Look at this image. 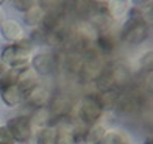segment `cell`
<instances>
[{"instance_id":"cell-1","label":"cell","mask_w":153,"mask_h":144,"mask_svg":"<svg viewBox=\"0 0 153 144\" xmlns=\"http://www.w3.org/2000/svg\"><path fill=\"white\" fill-rule=\"evenodd\" d=\"M31 43L30 41H20V43H13L3 47L0 53V60L8 69H22L31 60Z\"/></svg>"},{"instance_id":"cell-2","label":"cell","mask_w":153,"mask_h":144,"mask_svg":"<svg viewBox=\"0 0 153 144\" xmlns=\"http://www.w3.org/2000/svg\"><path fill=\"white\" fill-rule=\"evenodd\" d=\"M102 114H103V108L95 94H88L78 102L76 118H78L80 124L86 125V127H92L102 118Z\"/></svg>"},{"instance_id":"cell-3","label":"cell","mask_w":153,"mask_h":144,"mask_svg":"<svg viewBox=\"0 0 153 144\" xmlns=\"http://www.w3.org/2000/svg\"><path fill=\"white\" fill-rule=\"evenodd\" d=\"M149 36V25L141 14L131 16L122 27L120 38L130 44H141Z\"/></svg>"},{"instance_id":"cell-4","label":"cell","mask_w":153,"mask_h":144,"mask_svg":"<svg viewBox=\"0 0 153 144\" xmlns=\"http://www.w3.org/2000/svg\"><path fill=\"white\" fill-rule=\"evenodd\" d=\"M14 143L25 144L31 138V121L28 116H16L5 125Z\"/></svg>"},{"instance_id":"cell-5","label":"cell","mask_w":153,"mask_h":144,"mask_svg":"<svg viewBox=\"0 0 153 144\" xmlns=\"http://www.w3.org/2000/svg\"><path fill=\"white\" fill-rule=\"evenodd\" d=\"M58 63H59V58L56 53L44 52V53H38L33 57V60H31L33 67L31 69L38 75H50L58 69Z\"/></svg>"},{"instance_id":"cell-6","label":"cell","mask_w":153,"mask_h":144,"mask_svg":"<svg viewBox=\"0 0 153 144\" xmlns=\"http://www.w3.org/2000/svg\"><path fill=\"white\" fill-rule=\"evenodd\" d=\"M38 85H39L38 74L34 72L31 67H28V66L22 67V69H20V72H19V78H17L16 86L24 93V96H27V94L33 90V88H36Z\"/></svg>"},{"instance_id":"cell-7","label":"cell","mask_w":153,"mask_h":144,"mask_svg":"<svg viewBox=\"0 0 153 144\" xmlns=\"http://www.w3.org/2000/svg\"><path fill=\"white\" fill-rule=\"evenodd\" d=\"M50 99H52V96L48 93V90L45 86H41V85L33 88V90L25 96V100L28 102V105H31L34 108H44L45 105H48Z\"/></svg>"},{"instance_id":"cell-8","label":"cell","mask_w":153,"mask_h":144,"mask_svg":"<svg viewBox=\"0 0 153 144\" xmlns=\"http://www.w3.org/2000/svg\"><path fill=\"white\" fill-rule=\"evenodd\" d=\"M0 33H2V36L6 41H13V43H20V41L25 39L22 27H20L16 20H13V19H6L5 22L2 24V27H0Z\"/></svg>"},{"instance_id":"cell-9","label":"cell","mask_w":153,"mask_h":144,"mask_svg":"<svg viewBox=\"0 0 153 144\" xmlns=\"http://www.w3.org/2000/svg\"><path fill=\"white\" fill-rule=\"evenodd\" d=\"M0 97H2L3 104L6 107H17L20 102L25 100L24 93L19 90L17 86H11V88H5L0 91Z\"/></svg>"},{"instance_id":"cell-10","label":"cell","mask_w":153,"mask_h":144,"mask_svg":"<svg viewBox=\"0 0 153 144\" xmlns=\"http://www.w3.org/2000/svg\"><path fill=\"white\" fill-rule=\"evenodd\" d=\"M94 44H95L97 52H100L102 55H109L116 49V43L109 33H99L95 41H94Z\"/></svg>"},{"instance_id":"cell-11","label":"cell","mask_w":153,"mask_h":144,"mask_svg":"<svg viewBox=\"0 0 153 144\" xmlns=\"http://www.w3.org/2000/svg\"><path fill=\"white\" fill-rule=\"evenodd\" d=\"M106 5V13L109 19H120L125 13H127L128 3L123 2V0H109V2H105Z\"/></svg>"},{"instance_id":"cell-12","label":"cell","mask_w":153,"mask_h":144,"mask_svg":"<svg viewBox=\"0 0 153 144\" xmlns=\"http://www.w3.org/2000/svg\"><path fill=\"white\" fill-rule=\"evenodd\" d=\"M44 13L45 11L42 10V6L39 5V2H36V5H34L33 8H30L25 13V16H24L25 24L30 25V27H38L41 24V20H42V17H44Z\"/></svg>"},{"instance_id":"cell-13","label":"cell","mask_w":153,"mask_h":144,"mask_svg":"<svg viewBox=\"0 0 153 144\" xmlns=\"http://www.w3.org/2000/svg\"><path fill=\"white\" fill-rule=\"evenodd\" d=\"M119 94H120L119 90H111V91H106V93H100L99 96H97V97H99L100 105L103 108V111H105V110L116 108L117 99H119Z\"/></svg>"},{"instance_id":"cell-14","label":"cell","mask_w":153,"mask_h":144,"mask_svg":"<svg viewBox=\"0 0 153 144\" xmlns=\"http://www.w3.org/2000/svg\"><path fill=\"white\" fill-rule=\"evenodd\" d=\"M50 119H52V114L48 111V108H36V113H33V116L30 118L31 124L36 125L39 128H44L50 125Z\"/></svg>"},{"instance_id":"cell-15","label":"cell","mask_w":153,"mask_h":144,"mask_svg":"<svg viewBox=\"0 0 153 144\" xmlns=\"http://www.w3.org/2000/svg\"><path fill=\"white\" fill-rule=\"evenodd\" d=\"M36 144H56V128L52 125L39 128L36 135Z\"/></svg>"},{"instance_id":"cell-16","label":"cell","mask_w":153,"mask_h":144,"mask_svg":"<svg viewBox=\"0 0 153 144\" xmlns=\"http://www.w3.org/2000/svg\"><path fill=\"white\" fill-rule=\"evenodd\" d=\"M19 72L20 69H8L2 77H0V91L5 90V88H11L16 86L17 78H19Z\"/></svg>"},{"instance_id":"cell-17","label":"cell","mask_w":153,"mask_h":144,"mask_svg":"<svg viewBox=\"0 0 153 144\" xmlns=\"http://www.w3.org/2000/svg\"><path fill=\"white\" fill-rule=\"evenodd\" d=\"M106 133V128L103 125H92L89 127L88 130V136H86V141L91 143V144H100L103 135Z\"/></svg>"},{"instance_id":"cell-18","label":"cell","mask_w":153,"mask_h":144,"mask_svg":"<svg viewBox=\"0 0 153 144\" xmlns=\"http://www.w3.org/2000/svg\"><path fill=\"white\" fill-rule=\"evenodd\" d=\"M100 144H125V138L117 130H109V132L106 130V133L103 135Z\"/></svg>"},{"instance_id":"cell-19","label":"cell","mask_w":153,"mask_h":144,"mask_svg":"<svg viewBox=\"0 0 153 144\" xmlns=\"http://www.w3.org/2000/svg\"><path fill=\"white\" fill-rule=\"evenodd\" d=\"M34 5H36L34 0H14V2H13V6H14L16 10L22 11V13H27L30 8H33Z\"/></svg>"},{"instance_id":"cell-20","label":"cell","mask_w":153,"mask_h":144,"mask_svg":"<svg viewBox=\"0 0 153 144\" xmlns=\"http://www.w3.org/2000/svg\"><path fill=\"white\" fill-rule=\"evenodd\" d=\"M13 143H14V141H13L8 128H6L5 125L0 127V144H13Z\"/></svg>"},{"instance_id":"cell-21","label":"cell","mask_w":153,"mask_h":144,"mask_svg":"<svg viewBox=\"0 0 153 144\" xmlns=\"http://www.w3.org/2000/svg\"><path fill=\"white\" fill-rule=\"evenodd\" d=\"M6 71H8V67H6V66L3 64V61L0 60V77H2V75H3V74H5Z\"/></svg>"},{"instance_id":"cell-22","label":"cell","mask_w":153,"mask_h":144,"mask_svg":"<svg viewBox=\"0 0 153 144\" xmlns=\"http://www.w3.org/2000/svg\"><path fill=\"white\" fill-rule=\"evenodd\" d=\"M3 22H5V14H3V10L0 8V27H2Z\"/></svg>"},{"instance_id":"cell-23","label":"cell","mask_w":153,"mask_h":144,"mask_svg":"<svg viewBox=\"0 0 153 144\" xmlns=\"http://www.w3.org/2000/svg\"><path fill=\"white\" fill-rule=\"evenodd\" d=\"M13 144H20V143H13Z\"/></svg>"},{"instance_id":"cell-24","label":"cell","mask_w":153,"mask_h":144,"mask_svg":"<svg viewBox=\"0 0 153 144\" xmlns=\"http://www.w3.org/2000/svg\"><path fill=\"white\" fill-rule=\"evenodd\" d=\"M85 144H91V143H85Z\"/></svg>"}]
</instances>
